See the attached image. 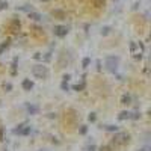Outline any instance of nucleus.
<instances>
[{"mask_svg": "<svg viewBox=\"0 0 151 151\" xmlns=\"http://www.w3.org/2000/svg\"><path fill=\"white\" fill-rule=\"evenodd\" d=\"M104 64H106V68H107L110 73H116L118 64H119V58H118V56H107L106 60H104Z\"/></svg>", "mask_w": 151, "mask_h": 151, "instance_id": "1", "label": "nucleus"}, {"mask_svg": "<svg viewBox=\"0 0 151 151\" xmlns=\"http://www.w3.org/2000/svg\"><path fill=\"white\" fill-rule=\"evenodd\" d=\"M32 74L35 76V77H38V79H45L48 76V68L44 67V65H35L32 68Z\"/></svg>", "mask_w": 151, "mask_h": 151, "instance_id": "2", "label": "nucleus"}, {"mask_svg": "<svg viewBox=\"0 0 151 151\" xmlns=\"http://www.w3.org/2000/svg\"><path fill=\"white\" fill-rule=\"evenodd\" d=\"M130 141V134L129 133H116L115 137H113V144L116 145H124Z\"/></svg>", "mask_w": 151, "mask_h": 151, "instance_id": "3", "label": "nucleus"}, {"mask_svg": "<svg viewBox=\"0 0 151 151\" xmlns=\"http://www.w3.org/2000/svg\"><path fill=\"white\" fill-rule=\"evenodd\" d=\"M53 33H55L56 36H59V38H64V36L68 33V29H67L65 26H56L55 30H53Z\"/></svg>", "mask_w": 151, "mask_h": 151, "instance_id": "4", "label": "nucleus"}, {"mask_svg": "<svg viewBox=\"0 0 151 151\" xmlns=\"http://www.w3.org/2000/svg\"><path fill=\"white\" fill-rule=\"evenodd\" d=\"M32 132L30 127H27V125H20L18 129H14V134H29Z\"/></svg>", "mask_w": 151, "mask_h": 151, "instance_id": "5", "label": "nucleus"}, {"mask_svg": "<svg viewBox=\"0 0 151 151\" xmlns=\"http://www.w3.org/2000/svg\"><path fill=\"white\" fill-rule=\"evenodd\" d=\"M21 86H23V89H24V91H30L32 88H33V82H30L29 79H26V80H23Z\"/></svg>", "mask_w": 151, "mask_h": 151, "instance_id": "6", "label": "nucleus"}, {"mask_svg": "<svg viewBox=\"0 0 151 151\" xmlns=\"http://www.w3.org/2000/svg\"><path fill=\"white\" fill-rule=\"evenodd\" d=\"M29 18H32V20H35V21H40V20H42V17L38 14V12H29Z\"/></svg>", "mask_w": 151, "mask_h": 151, "instance_id": "7", "label": "nucleus"}, {"mask_svg": "<svg viewBox=\"0 0 151 151\" xmlns=\"http://www.w3.org/2000/svg\"><path fill=\"white\" fill-rule=\"evenodd\" d=\"M38 106H32V104H27V112L30 113V115H35V113H38Z\"/></svg>", "mask_w": 151, "mask_h": 151, "instance_id": "8", "label": "nucleus"}, {"mask_svg": "<svg viewBox=\"0 0 151 151\" xmlns=\"http://www.w3.org/2000/svg\"><path fill=\"white\" fill-rule=\"evenodd\" d=\"M130 101H132V97H130L129 94L122 95V98H121V103H122V104H130Z\"/></svg>", "mask_w": 151, "mask_h": 151, "instance_id": "9", "label": "nucleus"}, {"mask_svg": "<svg viewBox=\"0 0 151 151\" xmlns=\"http://www.w3.org/2000/svg\"><path fill=\"white\" fill-rule=\"evenodd\" d=\"M118 118L119 119H129V118H132V113L130 112H121Z\"/></svg>", "mask_w": 151, "mask_h": 151, "instance_id": "10", "label": "nucleus"}, {"mask_svg": "<svg viewBox=\"0 0 151 151\" xmlns=\"http://www.w3.org/2000/svg\"><path fill=\"white\" fill-rule=\"evenodd\" d=\"M9 42H11V41H9V40H6V41H5V42L2 44V45H0V53H3L5 50H6V48L9 47Z\"/></svg>", "mask_w": 151, "mask_h": 151, "instance_id": "11", "label": "nucleus"}, {"mask_svg": "<svg viewBox=\"0 0 151 151\" xmlns=\"http://www.w3.org/2000/svg\"><path fill=\"white\" fill-rule=\"evenodd\" d=\"M17 60H18V59L15 58V59H14V62H12V71H11L12 74H15V73H17V71H15V68H17Z\"/></svg>", "mask_w": 151, "mask_h": 151, "instance_id": "12", "label": "nucleus"}, {"mask_svg": "<svg viewBox=\"0 0 151 151\" xmlns=\"http://www.w3.org/2000/svg\"><path fill=\"white\" fill-rule=\"evenodd\" d=\"M104 129H106V130H110V132H116V130H118L116 125H106Z\"/></svg>", "mask_w": 151, "mask_h": 151, "instance_id": "13", "label": "nucleus"}, {"mask_svg": "<svg viewBox=\"0 0 151 151\" xmlns=\"http://www.w3.org/2000/svg\"><path fill=\"white\" fill-rule=\"evenodd\" d=\"M89 62H91V59H89V58H85V59H83V62H82L83 68H86L88 65H89Z\"/></svg>", "mask_w": 151, "mask_h": 151, "instance_id": "14", "label": "nucleus"}, {"mask_svg": "<svg viewBox=\"0 0 151 151\" xmlns=\"http://www.w3.org/2000/svg\"><path fill=\"white\" fill-rule=\"evenodd\" d=\"M83 88H85V83H82V85H76V86H74V91H82Z\"/></svg>", "mask_w": 151, "mask_h": 151, "instance_id": "15", "label": "nucleus"}, {"mask_svg": "<svg viewBox=\"0 0 151 151\" xmlns=\"http://www.w3.org/2000/svg\"><path fill=\"white\" fill-rule=\"evenodd\" d=\"M5 8H8V3L5 0H0V9H5Z\"/></svg>", "mask_w": 151, "mask_h": 151, "instance_id": "16", "label": "nucleus"}, {"mask_svg": "<svg viewBox=\"0 0 151 151\" xmlns=\"http://www.w3.org/2000/svg\"><path fill=\"white\" fill-rule=\"evenodd\" d=\"M109 32H110V27H103L101 29V35H107Z\"/></svg>", "mask_w": 151, "mask_h": 151, "instance_id": "17", "label": "nucleus"}, {"mask_svg": "<svg viewBox=\"0 0 151 151\" xmlns=\"http://www.w3.org/2000/svg\"><path fill=\"white\" fill-rule=\"evenodd\" d=\"M97 148H95V145H91V147H86L85 148V151H95Z\"/></svg>", "mask_w": 151, "mask_h": 151, "instance_id": "18", "label": "nucleus"}, {"mask_svg": "<svg viewBox=\"0 0 151 151\" xmlns=\"http://www.w3.org/2000/svg\"><path fill=\"white\" fill-rule=\"evenodd\" d=\"M62 89H68V85H67V80H64V83H62Z\"/></svg>", "mask_w": 151, "mask_h": 151, "instance_id": "19", "label": "nucleus"}, {"mask_svg": "<svg viewBox=\"0 0 151 151\" xmlns=\"http://www.w3.org/2000/svg\"><path fill=\"white\" fill-rule=\"evenodd\" d=\"M100 151H110V147H101V148H100Z\"/></svg>", "mask_w": 151, "mask_h": 151, "instance_id": "20", "label": "nucleus"}, {"mask_svg": "<svg viewBox=\"0 0 151 151\" xmlns=\"http://www.w3.org/2000/svg\"><path fill=\"white\" fill-rule=\"evenodd\" d=\"M80 133H82V134H85V133H86V127H85V125H82V129H80Z\"/></svg>", "mask_w": 151, "mask_h": 151, "instance_id": "21", "label": "nucleus"}, {"mask_svg": "<svg viewBox=\"0 0 151 151\" xmlns=\"http://www.w3.org/2000/svg\"><path fill=\"white\" fill-rule=\"evenodd\" d=\"M89 121H95V115H94V113H91V115H89Z\"/></svg>", "mask_w": 151, "mask_h": 151, "instance_id": "22", "label": "nucleus"}, {"mask_svg": "<svg viewBox=\"0 0 151 151\" xmlns=\"http://www.w3.org/2000/svg\"><path fill=\"white\" fill-rule=\"evenodd\" d=\"M3 139V129H0V141Z\"/></svg>", "mask_w": 151, "mask_h": 151, "instance_id": "23", "label": "nucleus"}, {"mask_svg": "<svg viewBox=\"0 0 151 151\" xmlns=\"http://www.w3.org/2000/svg\"><path fill=\"white\" fill-rule=\"evenodd\" d=\"M139 151H150V147H144V148H141Z\"/></svg>", "mask_w": 151, "mask_h": 151, "instance_id": "24", "label": "nucleus"}]
</instances>
